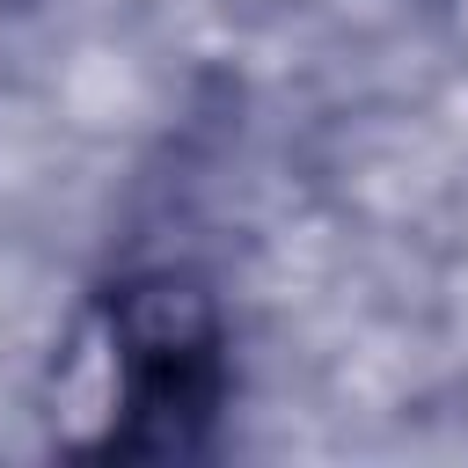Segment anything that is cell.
Segmentation results:
<instances>
[{"mask_svg":"<svg viewBox=\"0 0 468 468\" xmlns=\"http://www.w3.org/2000/svg\"><path fill=\"white\" fill-rule=\"evenodd\" d=\"M110 417L73 453L95 461H205L234 410V329L205 271L139 263L102 285Z\"/></svg>","mask_w":468,"mask_h":468,"instance_id":"1","label":"cell"}]
</instances>
